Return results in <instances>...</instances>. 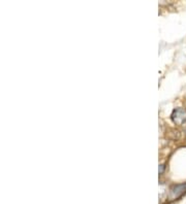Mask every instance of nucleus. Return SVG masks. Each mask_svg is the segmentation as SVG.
I'll use <instances>...</instances> for the list:
<instances>
[{"instance_id": "obj_2", "label": "nucleus", "mask_w": 186, "mask_h": 204, "mask_svg": "<svg viewBox=\"0 0 186 204\" xmlns=\"http://www.w3.org/2000/svg\"><path fill=\"white\" fill-rule=\"evenodd\" d=\"M171 119L176 125H182L186 122V109L182 107L175 108L172 112Z\"/></svg>"}, {"instance_id": "obj_3", "label": "nucleus", "mask_w": 186, "mask_h": 204, "mask_svg": "<svg viewBox=\"0 0 186 204\" xmlns=\"http://www.w3.org/2000/svg\"><path fill=\"white\" fill-rule=\"evenodd\" d=\"M164 165H160L159 166V174H161L162 171H164Z\"/></svg>"}, {"instance_id": "obj_1", "label": "nucleus", "mask_w": 186, "mask_h": 204, "mask_svg": "<svg viewBox=\"0 0 186 204\" xmlns=\"http://www.w3.org/2000/svg\"><path fill=\"white\" fill-rule=\"evenodd\" d=\"M186 194V184H180V185H175L171 188L169 194V199L170 200H178L179 198Z\"/></svg>"}]
</instances>
